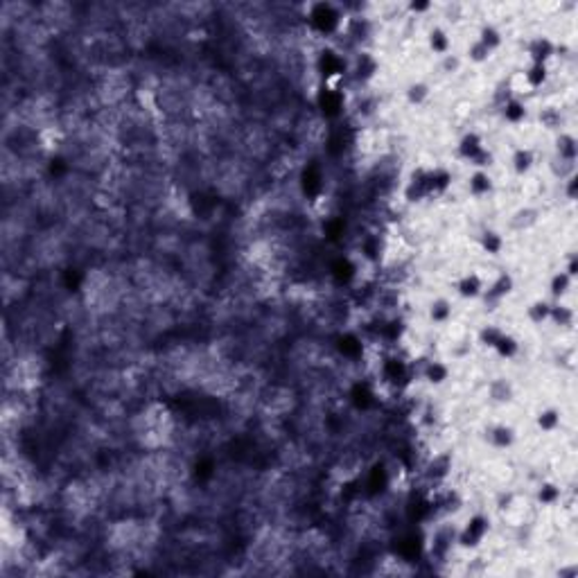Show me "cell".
Instances as JSON below:
<instances>
[{
	"label": "cell",
	"mask_w": 578,
	"mask_h": 578,
	"mask_svg": "<svg viewBox=\"0 0 578 578\" xmlns=\"http://www.w3.org/2000/svg\"><path fill=\"white\" fill-rule=\"evenodd\" d=\"M571 285V276L569 274H565V271H560V274L553 278V285H551V291L556 296H562L567 291V287Z\"/></svg>",
	"instance_id": "obj_1"
},
{
	"label": "cell",
	"mask_w": 578,
	"mask_h": 578,
	"mask_svg": "<svg viewBox=\"0 0 578 578\" xmlns=\"http://www.w3.org/2000/svg\"><path fill=\"white\" fill-rule=\"evenodd\" d=\"M531 152H526V149H519L517 154H515V158H513V163H515V169L517 172H526L528 167H531Z\"/></svg>",
	"instance_id": "obj_2"
},
{
	"label": "cell",
	"mask_w": 578,
	"mask_h": 578,
	"mask_svg": "<svg viewBox=\"0 0 578 578\" xmlns=\"http://www.w3.org/2000/svg\"><path fill=\"white\" fill-rule=\"evenodd\" d=\"M493 440L497 445H508L513 440V431L508 429V427H497V429H493Z\"/></svg>",
	"instance_id": "obj_3"
},
{
	"label": "cell",
	"mask_w": 578,
	"mask_h": 578,
	"mask_svg": "<svg viewBox=\"0 0 578 578\" xmlns=\"http://www.w3.org/2000/svg\"><path fill=\"white\" fill-rule=\"evenodd\" d=\"M407 95H409V100L414 102V104H420V102L425 100L427 95H429V91H427V86H422V84H414Z\"/></svg>",
	"instance_id": "obj_4"
}]
</instances>
